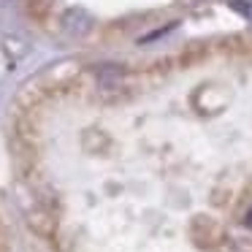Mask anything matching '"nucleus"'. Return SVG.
Instances as JSON below:
<instances>
[{
    "label": "nucleus",
    "instance_id": "1",
    "mask_svg": "<svg viewBox=\"0 0 252 252\" xmlns=\"http://www.w3.org/2000/svg\"><path fill=\"white\" fill-rule=\"evenodd\" d=\"M60 28H63V33H65L68 38H84V35L93 30V17H90V11L73 6V8H68V11L63 14Z\"/></svg>",
    "mask_w": 252,
    "mask_h": 252
},
{
    "label": "nucleus",
    "instance_id": "2",
    "mask_svg": "<svg viewBox=\"0 0 252 252\" xmlns=\"http://www.w3.org/2000/svg\"><path fill=\"white\" fill-rule=\"evenodd\" d=\"M55 0H28V8L35 14V17H46V11L52 8Z\"/></svg>",
    "mask_w": 252,
    "mask_h": 252
},
{
    "label": "nucleus",
    "instance_id": "3",
    "mask_svg": "<svg viewBox=\"0 0 252 252\" xmlns=\"http://www.w3.org/2000/svg\"><path fill=\"white\" fill-rule=\"evenodd\" d=\"M230 8L239 11L244 19H250V22H252V0H230Z\"/></svg>",
    "mask_w": 252,
    "mask_h": 252
},
{
    "label": "nucleus",
    "instance_id": "4",
    "mask_svg": "<svg viewBox=\"0 0 252 252\" xmlns=\"http://www.w3.org/2000/svg\"><path fill=\"white\" fill-rule=\"evenodd\" d=\"M38 220H46L49 225H55V220H52V214H49V212H41V214H38ZM33 228L38 230V233H44V236H49V233H52L49 228H44V222H33Z\"/></svg>",
    "mask_w": 252,
    "mask_h": 252
},
{
    "label": "nucleus",
    "instance_id": "5",
    "mask_svg": "<svg viewBox=\"0 0 252 252\" xmlns=\"http://www.w3.org/2000/svg\"><path fill=\"white\" fill-rule=\"evenodd\" d=\"M244 225L252 230V209H247V214H244Z\"/></svg>",
    "mask_w": 252,
    "mask_h": 252
}]
</instances>
